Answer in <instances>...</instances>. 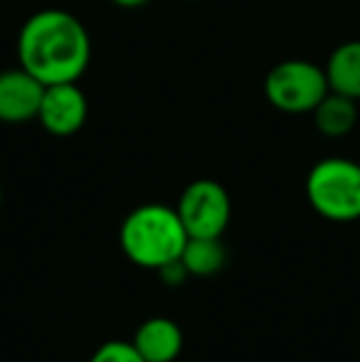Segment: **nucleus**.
Wrapping results in <instances>:
<instances>
[{"instance_id": "obj_1", "label": "nucleus", "mask_w": 360, "mask_h": 362, "mask_svg": "<svg viewBox=\"0 0 360 362\" xmlns=\"http://www.w3.org/2000/svg\"><path fill=\"white\" fill-rule=\"evenodd\" d=\"M18 59L45 86L77 81L91 59L89 33L67 10H40L20 28Z\"/></svg>"}, {"instance_id": "obj_2", "label": "nucleus", "mask_w": 360, "mask_h": 362, "mask_svg": "<svg viewBox=\"0 0 360 362\" xmlns=\"http://www.w3.org/2000/svg\"><path fill=\"white\" fill-rule=\"evenodd\" d=\"M178 210L168 205H141L126 215L119 229L124 254L144 269H163L178 262L187 244Z\"/></svg>"}, {"instance_id": "obj_3", "label": "nucleus", "mask_w": 360, "mask_h": 362, "mask_svg": "<svg viewBox=\"0 0 360 362\" xmlns=\"http://www.w3.org/2000/svg\"><path fill=\"white\" fill-rule=\"evenodd\" d=\"M306 197L316 215L328 222L360 219V163L323 158L308 170Z\"/></svg>"}, {"instance_id": "obj_4", "label": "nucleus", "mask_w": 360, "mask_h": 362, "mask_svg": "<svg viewBox=\"0 0 360 362\" xmlns=\"http://www.w3.org/2000/svg\"><path fill=\"white\" fill-rule=\"evenodd\" d=\"M328 91L326 69L308 59H284L265 79L267 101L284 114H311Z\"/></svg>"}, {"instance_id": "obj_5", "label": "nucleus", "mask_w": 360, "mask_h": 362, "mask_svg": "<svg viewBox=\"0 0 360 362\" xmlns=\"http://www.w3.org/2000/svg\"><path fill=\"white\" fill-rule=\"evenodd\" d=\"M178 217L187 237H222L232 217V202L217 180H192L178 200Z\"/></svg>"}, {"instance_id": "obj_6", "label": "nucleus", "mask_w": 360, "mask_h": 362, "mask_svg": "<svg viewBox=\"0 0 360 362\" xmlns=\"http://www.w3.org/2000/svg\"><path fill=\"white\" fill-rule=\"evenodd\" d=\"M89 116V104L84 91L77 81H62V84H47L42 94V104L37 111V121L42 129L59 139L74 136Z\"/></svg>"}, {"instance_id": "obj_7", "label": "nucleus", "mask_w": 360, "mask_h": 362, "mask_svg": "<svg viewBox=\"0 0 360 362\" xmlns=\"http://www.w3.org/2000/svg\"><path fill=\"white\" fill-rule=\"evenodd\" d=\"M45 84L28 69L0 72V124H28L37 119Z\"/></svg>"}, {"instance_id": "obj_8", "label": "nucleus", "mask_w": 360, "mask_h": 362, "mask_svg": "<svg viewBox=\"0 0 360 362\" xmlns=\"http://www.w3.org/2000/svg\"><path fill=\"white\" fill-rule=\"evenodd\" d=\"M131 343L146 362H173L182 353V330L175 320L156 315L139 325Z\"/></svg>"}, {"instance_id": "obj_9", "label": "nucleus", "mask_w": 360, "mask_h": 362, "mask_svg": "<svg viewBox=\"0 0 360 362\" xmlns=\"http://www.w3.org/2000/svg\"><path fill=\"white\" fill-rule=\"evenodd\" d=\"M311 114L318 134L328 139H343L358 124V101L338 91H328Z\"/></svg>"}, {"instance_id": "obj_10", "label": "nucleus", "mask_w": 360, "mask_h": 362, "mask_svg": "<svg viewBox=\"0 0 360 362\" xmlns=\"http://www.w3.org/2000/svg\"><path fill=\"white\" fill-rule=\"evenodd\" d=\"M323 69H326L331 91L360 101V40L338 45Z\"/></svg>"}, {"instance_id": "obj_11", "label": "nucleus", "mask_w": 360, "mask_h": 362, "mask_svg": "<svg viewBox=\"0 0 360 362\" xmlns=\"http://www.w3.org/2000/svg\"><path fill=\"white\" fill-rule=\"evenodd\" d=\"M180 262L187 276H215L227 264V249L222 244V237H190L182 249Z\"/></svg>"}, {"instance_id": "obj_12", "label": "nucleus", "mask_w": 360, "mask_h": 362, "mask_svg": "<svg viewBox=\"0 0 360 362\" xmlns=\"http://www.w3.org/2000/svg\"><path fill=\"white\" fill-rule=\"evenodd\" d=\"M89 362H146L134 348V343L126 340H109V343L99 345L96 353L91 355Z\"/></svg>"}, {"instance_id": "obj_13", "label": "nucleus", "mask_w": 360, "mask_h": 362, "mask_svg": "<svg viewBox=\"0 0 360 362\" xmlns=\"http://www.w3.org/2000/svg\"><path fill=\"white\" fill-rule=\"evenodd\" d=\"M114 5H119V8H141V5H146L149 0H111Z\"/></svg>"}, {"instance_id": "obj_14", "label": "nucleus", "mask_w": 360, "mask_h": 362, "mask_svg": "<svg viewBox=\"0 0 360 362\" xmlns=\"http://www.w3.org/2000/svg\"><path fill=\"white\" fill-rule=\"evenodd\" d=\"M0 207H3V185H0Z\"/></svg>"}]
</instances>
